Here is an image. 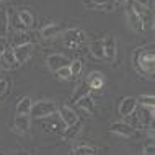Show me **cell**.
Wrapping results in <instances>:
<instances>
[{
	"label": "cell",
	"instance_id": "1",
	"mask_svg": "<svg viewBox=\"0 0 155 155\" xmlns=\"http://www.w3.org/2000/svg\"><path fill=\"white\" fill-rule=\"evenodd\" d=\"M134 62L136 67L140 74L144 75H153L155 70V52H153V46H147L142 48L136 52L134 56Z\"/></svg>",
	"mask_w": 155,
	"mask_h": 155
},
{
	"label": "cell",
	"instance_id": "2",
	"mask_svg": "<svg viewBox=\"0 0 155 155\" xmlns=\"http://www.w3.org/2000/svg\"><path fill=\"white\" fill-rule=\"evenodd\" d=\"M57 111V104L49 100H41L35 104H31L30 110V116L33 119H43V118H49L51 114Z\"/></svg>",
	"mask_w": 155,
	"mask_h": 155
},
{
	"label": "cell",
	"instance_id": "3",
	"mask_svg": "<svg viewBox=\"0 0 155 155\" xmlns=\"http://www.w3.org/2000/svg\"><path fill=\"white\" fill-rule=\"evenodd\" d=\"M87 41V35L83 30H78V28H74V30H67L64 33V44L67 48L74 49L78 48L80 44H83Z\"/></svg>",
	"mask_w": 155,
	"mask_h": 155
},
{
	"label": "cell",
	"instance_id": "4",
	"mask_svg": "<svg viewBox=\"0 0 155 155\" xmlns=\"http://www.w3.org/2000/svg\"><path fill=\"white\" fill-rule=\"evenodd\" d=\"M134 114L137 116V119H139L140 126H152L153 123V106H136V110H134Z\"/></svg>",
	"mask_w": 155,
	"mask_h": 155
},
{
	"label": "cell",
	"instance_id": "5",
	"mask_svg": "<svg viewBox=\"0 0 155 155\" xmlns=\"http://www.w3.org/2000/svg\"><path fill=\"white\" fill-rule=\"evenodd\" d=\"M131 5L134 7V10L137 12V15H139V18L142 21V28H144V30H150V28L153 26L152 12H150L147 7H142V5H139V3H136V2H132Z\"/></svg>",
	"mask_w": 155,
	"mask_h": 155
},
{
	"label": "cell",
	"instance_id": "6",
	"mask_svg": "<svg viewBox=\"0 0 155 155\" xmlns=\"http://www.w3.org/2000/svg\"><path fill=\"white\" fill-rule=\"evenodd\" d=\"M7 18H8V31H26V28L23 26L20 15L15 8H8L7 10Z\"/></svg>",
	"mask_w": 155,
	"mask_h": 155
},
{
	"label": "cell",
	"instance_id": "7",
	"mask_svg": "<svg viewBox=\"0 0 155 155\" xmlns=\"http://www.w3.org/2000/svg\"><path fill=\"white\" fill-rule=\"evenodd\" d=\"M12 49H13L16 62H18V64H23V62H26L28 59H30L33 46L28 43V44H21V46H16V48H12Z\"/></svg>",
	"mask_w": 155,
	"mask_h": 155
},
{
	"label": "cell",
	"instance_id": "8",
	"mask_svg": "<svg viewBox=\"0 0 155 155\" xmlns=\"http://www.w3.org/2000/svg\"><path fill=\"white\" fill-rule=\"evenodd\" d=\"M59 118L65 123V126H74L78 123V116L77 113H75L72 108H69L65 104V106H61L59 108Z\"/></svg>",
	"mask_w": 155,
	"mask_h": 155
},
{
	"label": "cell",
	"instance_id": "9",
	"mask_svg": "<svg viewBox=\"0 0 155 155\" xmlns=\"http://www.w3.org/2000/svg\"><path fill=\"white\" fill-rule=\"evenodd\" d=\"M136 106H137V100L132 98V96H126V98H123V101L119 104V114L124 116V118H127V116H131L134 113Z\"/></svg>",
	"mask_w": 155,
	"mask_h": 155
},
{
	"label": "cell",
	"instance_id": "10",
	"mask_svg": "<svg viewBox=\"0 0 155 155\" xmlns=\"http://www.w3.org/2000/svg\"><path fill=\"white\" fill-rule=\"evenodd\" d=\"M110 131L114 132V134H119V136H124V137H129L132 136L134 132V126L127 124V123H123V121H118V123H113L110 126Z\"/></svg>",
	"mask_w": 155,
	"mask_h": 155
},
{
	"label": "cell",
	"instance_id": "11",
	"mask_svg": "<svg viewBox=\"0 0 155 155\" xmlns=\"http://www.w3.org/2000/svg\"><path fill=\"white\" fill-rule=\"evenodd\" d=\"M126 15H127V21H129V25L132 26V30H136L137 33H142V31H144V28H142V21H140L139 15H137L136 10H134L132 5L127 7V10H126Z\"/></svg>",
	"mask_w": 155,
	"mask_h": 155
},
{
	"label": "cell",
	"instance_id": "12",
	"mask_svg": "<svg viewBox=\"0 0 155 155\" xmlns=\"http://www.w3.org/2000/svg\"><path fill=\"white\" fill-rule=\"evenodd\" d=\"M0 64H2L5 69H15L18 65V62L15 59V54H13V49L12 48H7L3 54L0 56Z\"/></svg>",
	"mask_w": 155,
	"mask_h": 155
},
{
	"label": "cell",
	"instance_id": "13",
	"mask_svg": "<svg viewBox=\"0 0 155 155\" xmlns=\"http://www.w3.org/2000/svg\"><path fill=\"white\" fill-rule=\"evenodd\" d=\"M64 65H69V61H67V57L61 56V54H52V56L48 57V67L52 72H56L57 69H61Z\"/></svg>",
	"mask_w": 155,
	"mask_h": 155
},
{
	"label": "cell",
	"instance_id": "14",
	"mask_svg": "<svg viewBox=\"0 0 155 155\" xmlns=\"http://www.w3.org/2000/svg\"><path fill=\"white\" fill-rule=\"evenodd\" d=\"M103 51H104V59L113 61L116 57V41L114 38L110 36L103 41Z\"/></svg>",
	"mask_w": 155,
	"mask_h": 155
},
{
	"label": "cell",
	"instance_id": "15",
	"mask_svg": "<svg viewBox=\"0 0 155 155\" xmlns=\"http://www.w3.org/2000/svg\"><path fill=\"white\" fill-rule=\"evenodd\" d=\"M10 43L13 48H16V46H21V44H28L31 41V38L28 36L26 31H10Z\"/></svg>",
	"mask_w": 155,
	"mask_h": 155
},
{
	"label": "cell",
	"instance_id": "16",
	"mask_svg": "<svg viewBox=\"0 0 155 155\" xmlns=\"http://www.w3.org/2000/svg\"><path fill=\"white\" fill-rule=\"evenodd\" d=\"M87 83L90 85V90H100L104 85V77L100 72H91L87 78Z\"/></svg>",
	"mask_w": 155,
	"mask_h": 155
},
{
	"label": "cell",
	"instance_id": "17",
	"mask_svg": "<svg viewBox=\"0 0 155 155\" xmlns=\"http://www.w3.org/2000/svg\"><path fill=\"white\" fill-rule=\"evenodd\" d=\"M15 129L18 132H26L30 129V114H16Z\"/></svg>",
	"mask_w": 155,
	"mask_h": 155
},
{
	"label": "cell",
	"instance_id": "18",
	"mask_svg": "<svg viewBox=\"0 0 155 155\" xmlns=\"http://www.w3.org/2000/svg\"><path fill=\"white\" fill-rule=\"evenodd\" d=\"M31 104H33V101L30 96H23L18 101V104H16V114H30Z\"/></svg>",
	"mask_w": 155,
	"mask_h": 155
},
{
	"label": "cell",
	"instance_id": "19",
	"mask_svg": "<svg viewBox=\"0 0 155 155\" xmlns=\"http://www.w3.org/2000/svg\"><path fill=\"white\" fill-rule=\"evenodd\" d=\"M59 33H61V26H57V25H48V26H44L43 30H41V36H43L44 39H52V38H56Z\"/></svg>",
	"mask_w": 155,
	"mask_h": 155
},
{
	"label": "cell",
	"instance_id": "20",
	"mask_svg": "<svg viewBox=\"0 0 155 155\" xmlns=\"http://www.w3.org/2000/svg\"><path fill=\"white\" fill-rule=\"evenodd\" d=\"M77 104L82 108V110H85L87 113H93V111H95V101L91 100V96H88V95H85V96H82V98H78Z\"/></svg>",
	"mask_w": 155,
	"mask_h": 155
},
{
	"label": "cell",
	"instance_id": "21",
	"mask_svg": "<svg viewBox=\"0 0 155 155\" xmlns=\"http://www.w3.org/2000/svg\"><path fill=\"white\" fill-rule=\"evenodd\" d=\"M18 15H20V20H21V23H23V26L26 28H31L33 25H35V20H33V13L30 10H26V8H23V10H20L18 12Z\"/></svg>",
	"mask_w": 155,
	"mask_h": 155
},
{
	"label": "cell",
	"instance_id": "22",
	"mask_svg": "<svg viewBox=\"0 0 155 155\" xmlns=\"http://www.w3.org/2000/svg\"><path fill=\"white\" fill-rule=\"evenodd\" d=\"M90 51L96 59H104V51H103V41H93L90 44Z\"/></svg>",
	"mask_w": 155,
	"mask_h": 155
},
{
	"label": "cell",
	"instance_id": "23",
	"mask_svg": "<svg viewBox=\"0 0 155 155\" xmlns=\"http://www.w3.org/2000/svg\"><path fill=\"white\" fill-rule=\"evenodd\" d=\"M70 67V74H72V77H80L82 70H83V62L80 59H75L69 64Z\"/></svg>",
	"mask_w": 155,
	"mask_h": 155
},
{
	"label": "cell",
	"instance_id": "24",
	"mask_svg": "<svg viewBox=\"0 0 155 155\" xmlns=\"http://www.w3.org/2000/svg\"><path fill=\"white\" fill-rule=\"evenodd\" d=\"M72 153L74 155H93V153H96V150H95V147L93 145H80V147H75L74 150H72Z\"/></svg>",
	"mask_w": 155,
	"mask_h": 155
},
{
	"label": "cell",
	"instance_id": "25",
	"mask_svg": "<svg viewBox=\"0 0 155 155\" xmlns=\"http://www.w3.org/2000/svg\"><path fill=\"white\" fill-rule=\"evenodd\" d=\"M8 31V18H7V12L2 10L0 12V38H3Z\"/></svg>",
	"mask_w": 155,
	"mask_h": 155
},
{
	"label": "cell",
	"instance_id": "26",
	"mask_svg": "<svg viewBox=\"0 0 155 155\" xmlns=\"http://www.w3.org/2000/svg\"><path fill=\"white\" fill-rule=\"evenodd\" d=\"M88 91H90V85L88 83H82L80 85V88H78L77 91H75V95L72 96V101H75L77 103L78 101V98H82V96H85V95H88Z\"/></svg>",
	"mask_w": 155,
	"mask_h": 155
},
{
	"label": "cell",
	"instance_id": "27",
	"mask_svg": "<svg viewBox=\"0 0 155 155\" xmlns=\"http://www.w3.org/2000/svg\"><path fill=\"white\" fill-rule=\"evenodd\" d=\"M56 77L61 78V80H69V78L72 77V74H70V67L64 65V67H61V69H57L56 70Z\"/></svg>",
	"mask_w": 155,
	"mask_h": 155
},
{
	"label": "cell",
	"instance_id": "28",
	"mask_svg": "<svg viewBox=\"0 0 155 155\" xmlns=\"http://www.w3.org/2000/svg\"><path fill=\"white\" fill-rule=\"evenodd\" d=\"M137 100V104H142V106H155V98L152 95H142Z\"/></svg>",
	"mask_w": 155,
	"mask_h": 155
},
{
	"label": "cell",
	"instance_id": "29",
	"mask_svg": "<svg viewBox=\"0 0 155 155\" xmlns=\"http://www.w3.org/2000/svg\"><path fill=\"white\" fill-rule=\"evenodd\" d=\"M78 132H80V126H78V123H77L74 126H67V132L64 134V136H65V139H72V137H75Z\"/></svg>",
	"mask_w": 155,
	"mask_h": 155
},
{
	"label": "cell",
	"instance_id": "30",
	"mask_svg": "<svg viewBox=\"0 0 155 155\" xmlns=\"http://www.w3.org/2000/svg\"><path fill=\"white\" fill-rule=\"evenodd\" d=\"M93 2V7L98 8H106V10H113V0H91Z\"/></svg>",
	"mask_w": 155,
	"mask_h": 155
},
{
	"label": "cell",
	"instance_id": "31",
	"mask_svg": "<svg viewBox=\"0 0 155 155\" xmlns=\"http://www.w3.org/2000/svg\"><path fill=\"white\" fill-rule=\"evenodd\" d=\"M145 155H152L153 153V136H150L149 139H147V142L144 144V150H142Z\"/></svg>",
	"mask_w": 155,
	"mask_h": 155
},
{
	"label": "cell",
	"instance_id": "32",
	"mask_svg": "<svg viewBox=\"0 0 155 155\" xmlns=\"http://www.w3.org/2000/svg\"><path fill=\"white\" fill-rule=\"evenodd\" d=\"M7 88H8V80H5V78H2V80H0V96H2L3 93H5Z\"/></svg>",
	"mask_w": 155,
	"mask_h": 155
},
{
	"label": "cell",
	"instance_id": "33",
	"mask_svg": "<svg viewBox=\"0 0 155 155\" xmlns=\"http://www.w3.org/2000/svg\"><path fill=\"white\" fill-rule=\"evenodd\" d=\"M5 49H7V44H5V41L0 38V56L3 54V51H5Z\"/></svg>",
	"mask_w": 155,
	"mask_h": 155
},
{
	"label": "cell",
	"instance_id": "34",
	"mask_svg": "<svg viewBox=\"0 0 155 155\" xmlns=\"http://www.w3.org/2000/svg\"><path fill=\"white\" fill-rule=\"evenodd\" d=\"M136 3H139V5H142V7H147L149 3H150V0H134Z\"/></svg>",
	"mask_w": 155,
	"mask_h": 155
},
{
	"label": "cell",
	"instance_id": "35",
	"mask_svg": "<svg viewBox=\"0 0 155 155\" xmlns=\"http://www.w3.org/2000/svg\"><path fill=\"white\" fill-rule=\"evenodd\" d=\"M116 2H124V0H116Z\"/></svg>",
	"mask_w": 155,
	"mask_h": 155
},
{
	"label": "cell",
	"instance_id": "36",
	"mask_svg": "<svg viewBox=\"0 0 155 155\" xmlns=\"http://www.w3.org/2000/svg\"><path fill=\"white\" fill-rule=\"evenodd\" d=\"M2 78H3V77H2V74H0V80H2Z\"/></svg>",
	"mask_w": 155,
	"mask_h": 155
},
{
	"label": "cell",
	"instance_id": "37",
	"mask_svg": "<svg viewBox=\"0 0 155 155\" xmlns=\"http://www.w3.org/2000/svg\"><path fill=\"white\" fill-rule=\"evenodd\" d=\"M0 2H2V0H0Z\"/></svg>",
	"mask_w": 155,
	"mask_h": 155
}]
</instances>
